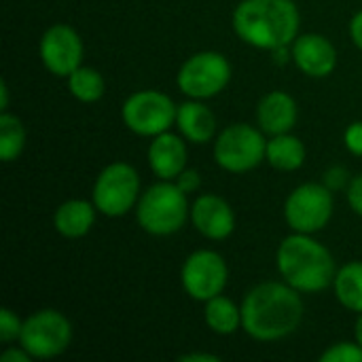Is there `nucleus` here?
I'll return each mask as SVG.
<instances>
[{
  "label": "nucleus",
  "mask_w": 362,
  "mask_h": 362,
  "mask_svg": "<svg viewBox=\"0 0 362 362\" xmlns=\"http://www.w3.org/2000/svg\"><path fill=\"white\" fill-rule=\"evenodd\" d=\"M301 320V293L286 282H263L244 297L242 329L257 341L284 339L297 331Z\"/></svg>",
  "instance_id": "1"
},
{
  "label": "nucleus",
  "mask_w": 362,
  "mask_h": 362,
  "mask_svg": "<svg viewBox=\"0 0 362 362\" xmlns=\"http://www.w3.org/2000/svg\"><path fill=\"white\" fill-rule=\"evenodd\" d=\"M301 15L293 0H242L233 11V30L250 47L286 49L299 36Z\"/></svg>",
  "instance_id": "2"
},
{
  "label": "nucleus",
  "mask_w": 362,
  "mask_h": 362,
  "mask_svg": "<svg viewBox=\"0 0 362 362\" xmlns=\"http://www.w3.org/2000/svg\"><path fill=\"white\" fill-rule=\"evenodd\" d=\"M176 110L178 106L163 91L142 89L125 100L121 108V117L129 132L138 136L155 138L168 132L172 123H176Z\"/></svg>",
  "instance_id": "9"
},
{
  "label": "nucleus",
  "mask_w": 362,
  "mask_h": 362,
  "mask_svg": "<svg viewBox=\"0 0 362 362\" xmlns=\"http://www.w3.org/2000/svg\"><path fill=\"white\" fill-rule=\"evenodd\" d=\"M267 155V140L263 132L248 123H233L225 127L214 140V161L231 172L244 174L261 165Z\"/></svg>",
  "instance_id": "5"
},
{
  "label": "nucleus",
  "mask_w": 362,
  "mask_h": 362,
  "mask_svg": "<svg viewBox=\"0 0 362 362\" xmlns=\"http://www.w3.org/2000/svg\"><path fill=\"white\" fill-rule=\"evenodd\" d=\"M95 212H98L95 204H89L85 199H68L53 214L55 231L62 238L78 240L91 231L95 223Z\"/></svg>",
  "instance_id": "18"
},
{
  "label": "nucleus",
  "mask_w": 362,
  "mask_h": 362,
  "mask_svg": "<svg viewBox=\"0 0 362 362\" xmlns=\"http://www.w3.org/2000/svg\"><path fill=\"white\" fill-rule=\"evenodd\" d=\"M206 325L216 335H233L242 327V305L238 308L229 297H214L206 301Z\"/></svg>",
  "instance_id": "20"
},
{
  "label": "nucleus",
  "mask_w": 362,
  "mask_h": 362,
  "mask_svg": "<svg viewBox=\"0 0 362 362\" xmlns=\"http://www.w3.org/2000/svg\"><path fill=\"white\" fill-rule=\"evenodd\" d=\"M42 66L55 76H70L83 62V40L78 32L66 23H55L45 30L40 45Z\"/></svg>",
  "instance_id": "12"
},
{
  "label": "nucleus",
  "mask_w": 362,
  "mask_h": 362,
  "mask_svg": "<svg viewBox=\"0 0 362 362\" xmlns=\"http://www.w3.org/2000/svg\"><path fill=\"white\" fill-rule=\"evenodd\" d=\"M0 361L2 362H30L32 361V354L23 348V346H19V348H8L2 356H0Z\"/></svg>",
  "instance_id": "29"
},
{
  "label": "nucleus",
  "mask_w": 362,
  "mask_h": 362,
  "mask_svg": "<svg viewBox=\"0 0 362 362\" xmlns=\"http://www.w3.org/2000/svg\"><path fill=\"white\" fill-rule=\"evenodd\" d=\"M354 337H356V341L362 346V312L358 314V320H356V327H354Z\"/></svg>",
  "instance_id": "33"
},
{
  "label": "nucleus",
  "mask_w": 362,
  "mask_h": 362,
  "mask_svg": "<svg viewBox=\"0 0 362 362\" xmlns=\"http://www.w3.org/2000/svg\"><path fill=\"white\" fill-rule=\"evenodd\" d=\"M218 361H221L218 356H214V354H202V352L180 356V362H218Z\"/></svg>",
  "instance_id": "31"
},
{
  "label": "nucleus",
  "mask_w": 362,
  "mask_h": 362,
  "mask_svg": "<svg viewBox=\"0 0 362 362\" xmlns=\"http://www.w3.org/2000/svg\"><path fill=\"white\" fill-rule=\"evenodd\" d=\"M278 272L299 293H318L335 282L337 267L327 246L308 233H293L278 246Z\"/></svg>",
  "instance_id": "3"
},
{
  "label": "nucleus",
  "mask_w": 362,
  "mask_h": 362,
  "mask_svg": "<svg viewBox=\"0 0 362 362\" xmlns=\"http://www.w3.org/2000/svg\"><path fill=\"white\" fill-rule=\"evenodd\" d=\"M333 216V193L327 185L305 182L297 187L284 204V218L297 233L314 235L322 231Z\"/></svg>",
  "instance_id": "10"
},
{
  "label": "nucleus",
  "mask_w": 362,
  "mask_h": 362,
  "mask_svg": "<svg viewBox=\"0 0 362 362\" xmlns=\"http://www.w3.org/2000/svg\"><path fill=\"white\" fill-rule=\"evenodd\" d=\"M227 280H229L227 263L214 250L193 252L180 269V282L185 293L202 303L223 295Z\"/></svg>",
  "instance_id": "11"
},
{
  "label": "nucleus",
  "mask_w": 362,
  "mask_h": 362,
  "mask_svg": "<svg viewBox=\"0 0 362 362\" xmlns=\"http://www.w3.org/2000/svg\"><path fill=\"white\" fill-rule=\"evenodd\" d=\"M8 108V87H6V83L2 81L0 83V110L4 112Z\"/></svg>",
  "instance_id": "32"
},
{
  "label": "nucleus",
  "mask_w": 362,
  "mask_h": 362,
  "mask_svg": "<svg viewBox=\"0 0 362 362\" xmlns=\"http://www.w3.org/2000/svg\"><path fill=\"white\" fill-rule=\"evenodd\" d=\"M176 125L180 136L193 144H206L216 134V117L199 100H191L178 106Z\"/></svg>",
  "instance_id": "17"
},
{
  "label": "nucleus",
  "mask_w": 362,
  "mask_h": 362,
  "mask_svg": "<svg viewBox=\"0 0 362 362\" xmlns=\"http://www.w3.org/2000/svg\"><path fill=\"white\" fill-rule=\"evenodd\" d=\"M297 102L286 91H269L257 106V121L263 134H288L297 125Z\"/></svg>",
  "instance_id": "16"
},
{
  "label": "nucleus",
  "mask_w": 362,
  "mask_h": 362,
  "mask_svg": "<svg viewBox=\"0 0 362 362\" xmlns=\"http://www.w3.org/2000/svg\"><path fill=\"white\" fill-rule=\"evenodd\" d=\"M191 223L208 240H227L235 229V214L223 197L204 193L191 206Z\"/></svg>",
  "instance_id": "13"
},
{
  "label": "nucleus",
  "mask_w": 362,
  "mask_h": 362,
  "mask_svg": "<svg viewBox=\"0 0 362 362\" xmlns=\"http://www.w3.org/2000/svg\"><path fill=\"white\" fill-rule=\"evenodd\" d=\"M187 195L189 193H193V191H197L199 187H202V178H199V172L197 170H182L180 174H178V178L174 180Z\"/></svg>",
  "instance_id": "27"
},
{
  "label": "nucleus",
  "mask_w": 362,
  "mask_h": 362,
  "mask_svg": "<svg viewBox=\"0 0 362 362\" xmlns=\"http://www.w3.org/2000/svg\"><path fill=\"white\" fill-rule=\"evenodd\" d=\"M23 329V322L17 318V314L8 308L0 310V339L4 344H13L15 339H19Z\"/></svg>",
  "instance_id": "25"
},
{
  "label": "nucleus",
  "mask_w": 362,
  "mask_h": 362,
  "mask_svg": "<svg viewBox=\"0 0 362 362\" xmlns=\"http://www.w3.org/2000/svg\"><path fill=\"white\" fill-rule=\"evenodd\" d=\"M265 161L280 172H295L305 163V146L291 132L272 136V140H267Z\"/></svg>",
  "instance_id": "19"
},
{
  "label": "nucleus",
  "mask_w": 362,
  "mask_h": 362,
  "mask_svg": "<svg viewBox=\"0 0 362 362\" xmlns=\"http://www.w3.org/2000/svg\"><path fill=\"white\" fill-rule=\"evenodd\" d=\"M350 38L362 51V11H358L350 21Z\"/></svg>",
  "instance_id": "30"
},
{
  "label": "nucleus",
  "mask_w": 362,
  "mask_h": 362,
  "mask_svg": "<svg viewBox=\"0 0 362 362\" xmlns=\"http://www.w3.org/2000/svg\"><path fill=\"white\" fill-rule=\"evenodd\" d=\"M293 59L303 74L325 78L337 66V51L322 34H301L293 42Z\"/></svg>",
  "instance_id": "14"
},
{
  "label": "nucleus",
  "mask_w": 362,
  "mask_h": 362,
  "mask_svg": "<svg viewBox=\"0 0 362 362\" xmlns=\"http://www.w3.org/2000/svg\"><path fill=\"white\" fill-rule=\"evenodd\" d=\"M335 297L337 301L350 310V312H362V261L346 263L337 269L335 282Z\"/></svg>",
  "instance_id": "21"
},
{
  "label": "nucleus",
  "mask_w": 362,
  "mask_h": 362,
  "mask_svg": "<svg viewBox=\"0 0 362 362\" xmlns=\"http://www.w3.org/2000/svg\"><path fill=\"white\" fill-rule=\"evenodd\" d=\"M25 146V127L19 117L11 112L0 115V159L4 163L15 161Z\"/></svg>",
  "instance_id": "23"
},
{
  "label": "nucleus",
  "mask_w": 362,
  "mask_h": 362,
  "mask_svg": "<svg viewBox=\"0 0 362 362\" xmlns=\"http://www.w3.org/2000/svg\"><path fill=\"white\" fill-rule=\"evenodd\" d=\"M68 89L70 93L78 100V102H85V104H93L98 102L102 95H104V78L102 74L95 70V68H89V66H78L70 76H68Z\"/></svg>",
  "instance_id": "22"
},
{
  "label": "nucleus",
  "mask_w": 362,
  "mask_h": 362,
  "mask_svg": "<svg viewBox=\"0 0 362 362\" xmlns=\"http://www.w3.org/2000/svg\"><path fill=\"white\" fill-rule=\"evenodd\" d=\"M320 362H362V346L358 341L333 344L327 352L320 354Z\"/></svg>",
  "instance_id": "24"
},
{
  "label": "nucleus",
  "mask_w": 362,
  "mask_h": 362,
  "mask_svg": "<svg viewBox=\"0 0 362 362\" xmlns=\"http://www.w3.org/2000/svg\"><path fill=\"white\" fill-rule=\"evenodd\" d=\"M72 341V325L57 310H38L23 320L19 346H23L32 358H55L68 350Z\"/></svg>",
  "instance_id": "8"
},
{
  "label": "nucleus",
  "mask_w": 362,
  "mask_h": 362,
  "mask_svg": "<svg viewBox=\"0 0 362 362\" xmlns=\"http://www.w3.org/2000/svg\"><path fill=\"white\" fill-rule=\"evenodd\" d=\"M140 195L138 172L125 161L106 165L93 185V204L98 212L108 218L125 216L129 210H134V206H138Z\"/></svg>",
  "instance_id": "6"
},
{
  "label": "nucleus",
  "mask_w": 362,
  "mask_h": 362,
  "mask_svg": "<svg viewBox=\"0 0 362 362\" xmlns=\"http://www.w3.org/2000/svg\"><path fill=\"white\" fill-rule=\"evenodd\" d=\"M231 81V64L218 51H202L191 55L176 74L178 89L193 100L218 95Z\"/></svg>",
  "instance_id": "7"
},
{
  "label": "nucleus",
  "mask_w": 362,
  "mask_h": 362,
  "mask_svg": "<svg viewBox=\"0 0 362 362\" xmlns=\"http://www.w3.org/2000/svg\"><path fill=\"white\" fill-rule=\"evenodd\" d=\"M344 142L352 155L362 157V121H354L348 125V129L344 134Z\"/></svg>",
  "instance_id": "26"
},
{
  "label": "nucleus",
  "mask_w": 362,
  "mask_h": 362,
  "mask_svg": "<svg viewBox=\"0 0 362 362\" xmlns=\"http://www.w3.org/2000/svg\"><path fill=\"white\" fill-rule=\"evenodd\" d=\"M138 225L157 238L178 233L187 218H191V208L187 193L174 180H161L148 187L136 206Z\"/></svg>",
  "instance_id": "4"
},
{
  "label": "nucleus",
  "mask_w": 362,
  "mask_h": 362,
  "mask_svg": "<svg viewBox=\"0 0 362 362\" xmlns=\"http://www.w3.org/2000/svg\"><path fill=\"white\" fill-rule=\"evenodd\" d=\"M187 144L180 136L163 132L153 138L148 146V165L161 180H176L182 170H187Z\"/></svg>",
  "instance_id": "15"
},
{
  "label": "nucleus",
  "mask_w": 362,
  "mask_h": 362,
  "mask_svg": "<svg viewBox=\"0 0 362 362\" xmlns=\"http://www.w3.org/2000/svg\"><path fill=\"white\" fill-rule=\"evenodd\" d=\"M348 204L358 216H362V174L352 178V182L348 187Z\"/></svg>",
  "instance_id": "28"
}]
</instances>
